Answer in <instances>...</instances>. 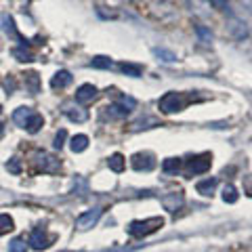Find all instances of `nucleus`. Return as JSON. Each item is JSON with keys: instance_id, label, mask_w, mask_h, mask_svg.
Returning a JSON list of instances; mask_svg holds the SVG:
<instances>
[{"instance_id": "nucleus-3", "label": "nucleus", "mask_w": 252, "mask_h": 252, "mask_svg": "<svg viewBox=\"0 0 252 252\" xmlns=\"http://www.w3.org/2000/svg\"><path fill=\"white\" fill-rule=\"evenodd\" d=\"M101 214H103V210L97 206V208H90V210H86L84 214H80L78 219H76V227H78L80 231H86V229H90V227H95L97 225V221L101 219Z\"/></svg>"}, {"instance_id": "nucleus-8", "label": "nucleus", "mask_w": 252, "mask_h": 252, "mask_svg": "<svg viewBox=\"0 0 252 252\" xmlns=\"http://www.w3.org/2000/svg\"><path fill=\"white\" fill-rule=\"evenodd\" d=\"M0 23H2V30H4L6 34H9L11 38H17V40L21 42V44L27 46V42H25V40H23V38H21L19 34H17V27H15V21H13V17H9V15H2V17H0Z\"/></svg>"}, {"instance_id": "nucleus-25", "label": "nucleus", "mask_w": 252, "mask_h": 252, "mask_svg": "<svg viewBox=\"0 0 252 252\" xmlns=\"http://www.w3.org/2000/svg\"><path fill=\"white\" fill-rule=\"evenodd\" d=\"M15 227V223H13V219L9 214H0V235L2 233H9V231Z\"/></svg>"}, {"instance_id": "nucleus-11", "label": "nucleus", "mask_w": 252, "mask_h": 252, "mask_svg": "<svg viewBox=\"0 0 252 252\" xmlns=\"http://www.w3.org/2000/svg\"><path fill=\"white\" fill-rule=\"evenodd\" d=\"M65 116L69 118L72 122H84L88 118V111L86 109H82V107H72V105H65Z\"/></svg>"}, {"instance_id": "nucleus-23", "label": "nucleus", "mask_w": 252, "mask_h": 252, "mask_svg": "<svg viewBox=\"0 0 252 252\" xmlns=\"http://www.w3.org/2000/svg\"><path fill=\"white\" fill-rule=\"evenodd\" d=\"M181 195H168V198H164V206H166V210H170V212H174V210H177L179 206H181Z\"/></svg>"}, {"instance_id": "nucleus-13", "label": "nucleus", "mask_w": 252, "mask_h": 252, "mask_svg": "<svg viewBox=\"0 0 252 252\" xmlns=\"http://www.w3.org/2000/svg\"><path fill=\"white\" fill-rule=\"evenodd\" d=\"M88 147V137L86 135H76L69 139V149H72L74 153H80Z\"/></svg>"}, {"instance_id": "nucleus-2", "label": "nucleus", "mask_w": 252, "mask_h": 252, "mask_svg": "<svg viewBox=\"0 0 252 252\" xmlns=\"http://www.w3.org/2000/svg\"><path fill=\"white\" fill-rule=\"evenodd\" d=\"M162 225H164L162 216H151V219H145V221H132L128 225V233L132 237H145L149 233H156Z\"/></svg>"}, {"instance_id": "nucleus-4", "label": "nucleus", "mask_w": 252, "mask_h": 252, "mask_svg": "<svg viewBox=\"0 0 252 252\" xmlns=\"http://www.w3.org/2000/svg\"><path fill=\"white\" fill-rule=\"evenodd\" d=\"M210 164H212V156L210 153H200V156H193L187 162V170L191 174H204L210 168Z\"/></svg>"}, {"instance_id": "nucleus-20", "label": "nucleus", "mask_w": 252, "mask_h": 252, "mask_svg": "<svg viewBox=\"0 0 252 252\" xmlns=\"http://www.w3.org/2000/svg\"><path fill=\"white\" fill-rule=\"evenodd\" d=\"M13 57L17 61H34V53L27 46H17L13 48Z\"/></svg>"}, {"instance_id": "nucleus-24", "label": "nucleus", "mask_w": 252, "mask_h": 252, "mask_svg": "<svg viewBox=\"0 0 252 252\" xmlns=\"http://www.w3.org/2000/svg\"><path fill=\"white\" fill-rule=\"evenodd\" d=\"M223 200H225L227 204H233V202H237V189L233 185H225V189H223Z\"/></svg>"}, {"instance_id": "nucleus-17", "label": "nucleus", "mask_w": 252, "mask_h": 252, "mask_svg": "<svg viewBox=\"0 0 252 252\" xmlns=\"http://www.w3.org/2000/svg\"><path fill=\"white\" fill-rule=\"evenodd\" d=\"M216 185H219V181H216V179H204V181H200V183H198V191L202 195H212Z\"/></svg>"}, {"instance_id": "nucleus-15", "label": "nucleus", "mask_w": 252, "mask_h": 252, "mask_svg": "<svg viewBox=\"0 0 252 252\" xmlns=\"http://www.w3.org/2000/svg\"><path fill=\"white\" fill-rule=\"evenodd\" d=\"M32 114H34L32 107H19V109H15V114H13V120H15V124H19V126H25V122L30 120Z\"/></svg>"}, {"instance_id": "nucleus-14", "label": "nucleus", "mask_w": 252, "mask_h": 252, "mask_svg": "<svg viewBox=\"0 0 252 252\" xmlns=\"http://www.w3.org/2000/svg\"><path fill=\"white\" fill-rule=\"evenodd\" d=\"M42 126H44V118H42L40 114H36V111H34V114L30 116V120L25 122L23 128H25L27 132H32V135H34V132H38V130L42 128Z\"/></svg>"}, {"instance_id": "nucleus-5", "label": "nucleus", "mask_w": 252, "mask_h": 252, "mask_svg": "<svg viewBox=\"0 0 252 252\" xmlns=\"http://www.w3.org/2000/svg\"><path fill=\"white\" fill-rule=\"evenodd\" d=\"M130 164H132V168H135V170H151L153 166H156V158L151 156L149 151H139V153H135V156L130 158Z\"/></svg>"}, {"instance_id": "nucleus-26", "label": "nucleus", "mask_w": 252, "mask_h": 252, "mask_svg": "<svg viewBox=\"0 0 252 252\" xmlns=\"http://www.w3.org/2000/svg\"><path fill=\"white\" fill-rule=\"evenodd\" d=\"M90 67H97V69H109L111 67V59L109 57H95L93 61H90Z\"/></svg>"}, {"instance_id": "nucleus-12", "label": "nucleus", "mask_w": 252, "mask_h": 252, "mask_svg": "<svg viewBox=\"0 0 252 252\" xmlns=\"http://www.w3.org/2000/svg\"><path fill=\"white\" fill-rule=\"evenodd\" d=\"M105 114H107L111 120H118V118L128 116L130 109L126 107V105H122V103H114V105H109V107H105Z\"/></svg>"}, {"instance_id": "nucleus-1", "label": "nucleus", "mask_w": 252, "mask_h": 252, "mask_svg": "<svg viewBox=\"0 0 252 252\" xmlns=\"http://www.w3.org/2000/svg\"><path fill=\"white\" fill-rule=\"evenodd\" d=\"M191 101H193V97H189L187 93H166L162 99L158 101V107H160V111H164V114H174V111L185 109Z\"/></svg>"}, {"instance_id": "nucleus-10", "label": "nucleus", "mask_w": 252, "mask_h": 252, "mask_svg": "<svg viewBox=\"0 0 252 252\" xmlns=\"http://www.w3.org/2000/svg\"><path fill=\"white\" fill-rule=\"evenodd\" d=\"M40 160V168L44 172H57L59 168H61V162L57 158H53V156H48V153H42V156L38 158Z\"/></svg>"}, {"instance_id": "nucleus-33", "label": "nucleus", "mask_w": 252, "mask_h": 252, "mask_svg": "<svg viewBox=\"0 0 252 252\" xmlns=\"http://www.w3.org/2000/svg\"><path fill=\"white\" fill-rule=\"evenodd\" d=\"M0 111H2V107H0Z\"/></svg>"}, {"instance_id": "nucleus-28", "label": "nucleus", "mask_w": 252, "mask_h": 252, "mask_svg": "<svg viewBox=\"0 0 252 252\" xmlns=\"http://www.w3.org/2000/svg\"><path fill=\"white\" fill-rule=\"evenodd\" d=\"M65 139H67V132H65V130H59L57 135H55V141H53L55 149H61V147L65 145Z\"/></svg>"}, {"instance_id": "nucleus-21", "label": "nucleus", "mask_w": 252, "mask_h": 252, "mask_svg": "<svg viewBox=\"0 0 252 252\" xmlns=\"http://www.w3.org/2000/svg\"><path fill=\"white\" fill-rule=\"evenodd\" d=\"M153 55H156L160 61H164V63H174V61H177V55L170 53V51H166V48H153Z\"/></svg>"}, {"instance_id": "nucleus-6", "label": "nucleus", "mask_w": 252, "mask_h": 252, "mask_svg": "<svg viewBox=\"0 0 252 252\" xmlns=\"http://www.w3.org/2000/svg\"><path fill=\"white\" fill-rule=\"evenodd\" d=\"M48 237H46V233L42 229H36V231H32V235H30V246L34 248V250H44V248H48Z\"/></svg>"}, {"instance_id": "nucleus-22", "label": "nucleus", "mask_w": 252, "mask_h": 252, "mask_svg": "<svg viewBox=\"0 0 252 252\" xmlns=\"http://www.w3.org/2000/svg\"><path fill=\"white\" fill-rule=\"evenodd\" d=\"M25 84H27V88H30L32 93H38V88H40V78H38V74H36V72L25 74Z\"/></svg>"}, {"instance_id": "nucleus-31", "label": "nucleus", "mask_w": 252, "mask_h": 252, "mask_svg": "<svg viewBox=\"0 0 252 252\" xmlns=\"http://www.w3.org/2000/svg\"><path fill=\"white\" fill-rule=\"evenodd\" d=\"M208 2H212L216 9L219 11H223V13H231V9H229V2L227 0H208Z\"/></svg>"}, {"instance_id": "nucleus-18", "label": "nucleus", "mask_w": 252, "mask_h": 252, "mask_svg": "<svg viewBox=\"0 0 252 252\" xmlns=\"http://www.w3.org/2000/svg\"><path fill=\"white\" fill-rule=\"evenodd\" d=\"M120 72L122 74H126V76H130V78H139V76H141V65H135V63H120Z\"/></svg>"}, {"instance_id": "nucleus-30", "label": "nucleus", "mask_w": 252, "mask_h": 252, "mask_svg": "<svg viewBox=\"0 0 252 252\" xmlns=\"http://www.w3.org/2000/svg\"><path fill=\"white\" fill-rule=\"evenodd\" d=\"M195 32H198V36L202 38V42H210V40H212V34H210L204 25H195Z\"/></svg>"}, {"instance_id": "nucleus-16", "label": "nucleus", "mask_w": 252, "mask_h": 252, "mask_svg": "<svg viewBox=\"0 0 252 252\" xmlns=\"http://www.w3.org/2000/svg\"><path fill=\"white\" fill-rule=\"evenodd\" d=\"M107 166H109L114 172H122V170H124V166H126V160H124L122 153H114V156H109Z\"/></svg>"}, {"instance_id": "nucleus-29", "label": "nucleus", "mask_w": 252, "mask_h": 252, "mask_svg": "<svg viewBox=\"0 0 252 252\" xmlns=\"http://www.w3.org/2000/svg\"><path fill=\"white\" fill-rule=\"evenodd\" d=\"M6 170L13 172V174H19L21 172V162H19L17 158H11L9 162H6Z\"/></svg>"}, {"instance_id": "nucleus-27", "label": "nucleus", "mask_w": 252, "mask_h": 252, "mask_svg": "<svg viewBox=\"0 0 252 252\" xmlns=\"http://www.w3.org/2000/svg\"><path fill=\"white\" fill-rule=\"evenodd\" d=\"M25 248H27V244H25V240H21V237H15V240L9 244L11 252H25Z\"/></svg>"}, {"instance_id": "nucleus-19", "label": "nucleus", "mask_w": 252, "mask_h": 252, "mask_svg": "<svg viewBox=\"0 0 252 252\" xmlns=\"http://www.w3.org/2000/svg\"><path fill=\"white\" fill-rule=\"evenodd\" d=\"M162 170L168 174H177L181 170V160L179 158H166L162 162Z\"/></svg>"}, {"instance_id": "nucleus-7", "label": "nucleus", "mask_w": 252, "mask_h": 252, "mask_svg": "<svg viewBox=\"0 0 252 252\" xmlns=\"http://www.w3.org/2000/svg\"><path fill=\"white\" fill-rule=\"evenodd\" d=\"M95 97H97V88L93 84H82V86L76 90V101L78 103H88V101H93Z\"/></svg>"}, {"instance_id": "nucleus-9", "label": "nucleus", "mask_w": 252, "mask_h": 252, "mask_svg": "<svg viewBox=\"0 0 252 252\" xmlns=\"http://www.w3.org/2000/svg\"><path fill=\"white\" fill-rule=\"evenodd\" d=\"M67 84H72V74H69L67 69H59V72L51 78V86L55 90H57V88H65Z\"/></svg>"}, {"instance_id": "nucleus-32", "label": "nucleus", "mask_w": 252, "mask_h": 252, "mask_svg": "<svg viewBox=\"0 0 252 252\" xmlns=\"http://www.w3.org/2000/svg\"><path fill=\"white\" fill-rule=\"evenodd\" d=\"M2 130H4V126H2V124H0V137H2Z\"/></svg>"}]
</instances>
